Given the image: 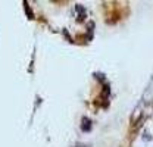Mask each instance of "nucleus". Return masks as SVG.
Returning a JSON list of instances; mask_svg holds the SVG:
<instances>
[{
  "label": "nucleus",
  "instance_id": "f257e3e1",
  "mask_svg": "<svg viewBox=\"0 0 153 147\" xmlns=\"http://www.w3.org/2000/svg\"><path fill=\"white\" fill-rule=\"evenodd\" d=\"M143 102H147V103H153V76L146 88V91L143 94Z\"/></svg>",
  "mask_w": 153,
  "mask_h": 147
}]
</instances>
